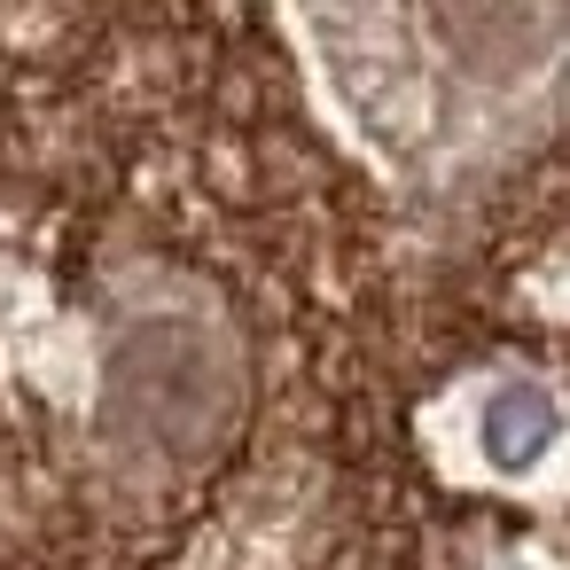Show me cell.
Instances as JSON below:
<instances>
[{
  "label": "cell",
  "instance_id": "obj_1",
  "mask_svg": "<svg viewBox=\"0 0 570 570\" xmlns=\"http://www.w3.org/2000/svg\"><path fill=\"white\" fill-rule=\"evenodd\" d=\"M321 134L414 219H461L570 134V0H274Z\"/></svg>",
  "mask_w": 570,
  "mask_h": 570
},
{
  "label": "cell",
  "instance_id": "obj_2",
  "mask_svg": "<svg viewBox=\"0 0 570 570\" xmlns=\"http://www.w3.org/2000/svg\"><path fill=\"white\" fill-rule=\"evenodd\" d=\"M243 406V336L227 305L173 266H134L102 305V438L134 461H204Z\"/></svg>",
  "mask_w": 570,
  "mask_h": 570
},
{
  "label": "cell",
  "instance_id": "obj_3",
  "mask_svg": "<svg viewBox=\"0 0 570 570\" xmlns=\"http://www.w3.org/2000/svg\"><path fill=\"white\" fill-rule=\"evenodd\" d=\"M438 438L461 476L500 492H539L570 469V391L523 360H492L445 391Z\"/></svg>",
  "mask_w": 570,
  "mask_h": 570
}]
</instances>
